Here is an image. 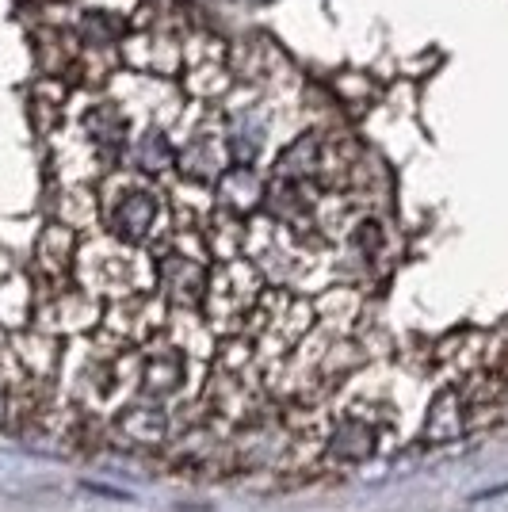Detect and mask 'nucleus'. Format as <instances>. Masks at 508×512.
Here are the masks:
<instances>
[{"instance_id": "f257e3e1", "label": "nucleus", "mask_w": 508, "mask_h": 512, "mask_svg": "<svg viewBox=\"0 0 508 512\" xmlns=\"http://www.w3.org/2000/svg\"><path fill=\"white\" fill-rule=\"evenodd\" d=\"M107 222H111V234L119 237V241H142V237L153 230V222H157V199L146 192V188H130L115 199V207L107 211Z\"/></svg>"}, {"instance_id": "f03ea898", "label": "nucleus", "mask_w": 508, "mask_h": 512, "mask_svg": "<svg viewBox=\"0 0 508 512\" xmlns=\"http://www.w3.org/2000/svg\"><path fill=\"white\" fill-rule=\"evenodd\" d=\"M470 417H466V402L459 386H447L432 398L428 409V421H424V444L428 448H440V444H455L466 432Z\"/></svg>"}, {"instance_id": "7ed1b4c3", "label": "nucleus", "mask_w": 508, "mask_h": 512, "mask_svg": "<svg viewBox=\"0 0 508 512\" xmlns=\"http://www.w3.org/2000/svg\"><path fill=\"white\" fill-rule=\"evenodd\" d=\"M161 283H165L169 299L180 302V306H195V302H203V295H207V272H203V264L195 256H184V253H172L161 260Z\"/></svg>"}, {"instance_id": "20e7f679", "label": "nucleus", "mask_w": 508, "mask_h": 512, "mask_svg": "<svg viewBox=\"0 0 508 512\" xmlns=\"http://www.w3.org/2000/svg\"><path fill=\"white\" fill-rule=\"evenodd\" d=\"M184 379V356L176 348H165V352H149L146 363H142V390L149 398H165L172 394Z\"/></svg>"}, {"instance_id": "39448f33", "label": "nucleus", "mask_w": 508, "mask_h": 512, "mask_svg": "<svg viewBox=\"0 0 508 512\" xmlns=\"http://www.w3.org/2000/svg\"><path fill=\"white\" fill-rule=\"evenodd\" d=\"M371 451H375V432L363 421H344L329 440V455L340 463H363Z\"/></svg>"}, {"instance_id": "423d86ee", "label": "nucleus", "mask_w": 508, "mask_h": 512, "mask_svg": "<svg viewBox=\"0 0 508 512\" xmlns=\"http://www.w3.org/2000/svg\"><path fill=\"white\" fill-rule=\"evenodd\" d=\"M123 432H127L130 440H142V444H157L161 436H165V417L157 413V409H127V417H123Z\"/></svg>"}, {"instance_id": "0eeeda50", "label": "nucleus", "mask_w": 508, "mask_h": 512, "mask_svg": "<svg viewBox=\"0 0 508 512\" xmlns=\"http://www.w3.org/2000/svg\"><path fill=\"white\" fill-rule=\"evenodd\" d=\"M172 165V146L165 142V134H157V130H149L142 134V142H138V169L146 172H161Z\"/></svg>"}, {"instance_id": "6e6552de", "label": "nucleus", "mask_w": 508, "mask_h": 512, "mask_svg": "<svg viewBox=\"0 0 508 512\" xmlns=\"http://www.w3.org/2000/svg\"><path fill=\"white\" fill-rule=\"evenodd\" d=\"M0 409H4V398H0Z\"/></svg>"}]
</instances>
